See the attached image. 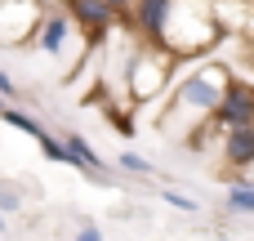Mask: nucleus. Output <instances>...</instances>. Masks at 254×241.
<instances>
[{"label":"nucleus","mask_w":254,"mask_h":241,"mask_svg":"<svg viewBox=\"0 0 254 241\" xmlns=\"http://www.w3.org/2000/svg\"><path fill=\"white\" fill-rule=\"evenodd\" d=\"M214 125L223 130H237V125H254V85H246L241 76L228 80L219 107H214Z\"/></svg>","instance_id":"6"},{"label":"nucleus","mask_w":254,"mask_h":241,"mask_svg":"<svg viewBox=\"0 0 254 241\" xmlns=\"http://www.w3.org/2000/svg\"><path fill=\"white\" fill-rule=\"evenodd\" d=\"M76 18L67 13V4L58 9V4H49L45 13H40V27H36V45L49 54V58H63L67 49H71V40H76Z\"/></svg>","instance_id":"5"},{"label":"nucleus","mask_w":254,"mask_h":241,"mask_svg":"<svg viewBox=\"0 0 254 241\" xmlns=\"http://www.w3.org/2000/svg\"><path fill=\"white\" fill-rule=\"evenodd\" d=\"M228 80H232V72L219 67V63H205V67L179 76V80L170 85V116H165V130H170V134H183V139L201 134L205 121H214V107H219Z\"/></svg>","instance_id":"1"},{"label":"nucleus","mask_w":254,"mask_h":241,"mask_svg":"<svg viewBox=\"0 0 254 241\" xmlns=\"http://www.w3.org/2000/svg\"><path fill=\"white\" fill-rule=\"evenodd\" d=\"M0 210H4V215H18V210H22V192H13L9 183H0Z\"/></svg>","instance_id":"16"},{"label":"nucleus","mask_w":254,"mask_h":241,"mask_svg":"<svg viewBox=\"0 0 254 241\" xmlns=\"http://www.w3.org/2000/svg\"><path fill=\"white\" fill-rule=\"evenodd\" d=\"M116 170H125V174H138V179L156 174V165H152L147 157H138V152H121V157H116Z\"/></svg>","instance_id":"14"},{"label":"nucleus","mask_w":254,"mask_h":241,"mask_svg":"<svg viewBox=\"0 0 254 241\" xmlns=\"http://www.w3.org/2000/svg\"><path fill=\"white\" fill-rule=\"evenodd\" d=\"M0 233H4V210H0Z\"/></svg>","instance_id":"20"},{"label":"nucleus","mask_w":254,"mask_h":241,"mask_svg":"<svg viewBox=\"0 0 254 241\" xmlns=\"http://www.w3.org/2000/svg\"><path fill=\"white\" fill-rule=\"evenodd\" d=\"M107 4H112V9H116L121 18H129V9H134V0H107Z\"/></svg>","instance_id":"19"},{"label":"nucleus","mask_w":254,"mask_h":241,"mask_svg":"<svg viewBox=\"0 0 254 241\" xmlns=\"http://www.w3.org/2000/svg\"><path fill=\"white\" fill-rule=\"evenodd\" d=\"M219 40H223V27H219L214 0H174V13H170L161 45H170L179 58H196Z\"/></svg>","instance_id":"2"},{"label":"nucleus","mask_w":254,"mask_h":241,"mask_svg":"<svg viewBox=\"0 0 254 241\" xmlns=\"http://www.w3.org/2000/svg\"><path fill=\"white\" fill-rule=\"evenodd\" d=\"M161 197H165V201H170L174 210H188V215H196V210H201V206H196V201H192L188 192H179V188H165Z\"/></svg>","instance_id":"15"},{"label":"nucleus","mask_w":254,"mask_h":241,"mask_svg":"<svg viewBox=\"0 0 254 241\" xmlns=\"http://www.w3.org/2000/svg\"><path fill=\"white\" fill-rule=\"evenodd\" d=\"M214 13H219L223 36L254 31V0H214Z\"/></svg>","instance_id":"10"},{"label":"nucleus","mask_w":254,"mask_h":241,"mask_svg":"<svg viewBox=\"0 0 254 241\" xmlns=\"http://www.w3.org/2000/svg\"><path fill=\"white\" fill-rule=\"evenodd\" d=\"M228 215H254V179L228 183Z\"/></svg>","instance_id":"13"},{"label":"nucleus","mask_w":254,"mask_h":241,"mask_svg":"<svg viewBox=\"0 0 254 241\" xmlns=\"http://www.w3.org/2000/svg\"><path fill=\"white\" fill-rule=\"evenodd\" d=\"M67 4V13L76 18V27H80V40H85V49H98V45H107V36H112V27L121 22V13L107 4V0H63Z\"/></svg>","instance_id":"4"},{"label":"nucleus","mask_w":254,"mask_h":241,"mask_svg":"<svg viewBox=\"0 0 254 241\" xmlns=\"http://www.w3.org/2000/svg\"><path fill=\"white\" fill-rule=\"evenodd\" d=\"M179 63H183V58H179L170 45L143 40L138 54H134V67H129V89H125V98H129V103H156L161 94H170Z\"/></svg>","instance_id":"3"},{"label":"nucleus","mask_w":254,"mask_h":241,"mask_svg":"<svg viewBox=\"0 0 254 241\" xmlns=\"http://www.w3.org/2000/svg\"><path fill=\"white\" fill-rule=\"evenodd\" d=\"M170 13H174V0H134L129 18H121V27H134L143 40H161L170 27Z\"/></svg>","instance_id":"7"},{"label":"nucleus","mask_w":254,"mask_h":241,"mask_svg":"<svg viewBox=\"0 0 254 241\" xmlns=\"http://www.w3.org/2000/svg\"><path fill=\"white\" fill-rule=\"evenodd\" d=\"M0 121H4L9 130H18V134L36 139V143H40V139L49 134V130H45V125H40V121H36L31 112H22V107H13V103H4V107H0Z\"/></svg>","instance_id":"12"},{"label":"nucleus","mask_w":254,"mask_h":241,"mask_svg":"<svg viewBox=\"0 0 254 241\" xmlns=\"http://www.w3.org/2000/svg\"><path fill=\"white\" fill-rule=\"evenodd\" d=\"M223 161H228V170H250L254 165V125L223 130Z\"/></svg>","instance_id":"9"},{"label":"nucleus","mask_w":254,"mask_h":241,"mask_svg":"<svg viewBox=\"0 0 254 241\" xmlns=\"http://www.w3.org/2000/svg\"><path fill=\"white\" fill-rule=\"evenodd\" d=\"M76 237H80V241H103V228H98V224H80Z\"/></svg>","instance_id":"17"},{"label":"nucleus","mask_w":254,"mask_h":241,"mask_svg":"<svg viewBox=\"0 0 254 241\" xmlns=\"http://www.w3.org/2000/svg\"><path fill=\"white\" fill-rule=\"evenodd\" d=\"M0 94H9V98H18V85L9 80V72H0Z\"/></svg>","instance_id":"18"},{"label":"nucleus","mask_w":254,"mask_h":241,"mask_svg":"<svg viewBox=\"0 0 254 241\" xmlns=\"http://www.w3.org/2000/svg\"><path fill=\"white\" fill-rule=\"evenodd\" d=\"M36 27H40V18H36V4L31 0H0V40L4 45H13L18 36H36Z\"/></svg>","instance_id":"8"},{"label":"nucleus","mask_w":254,"mask_h":241,"mask_svg":"<svg viewBox=\"0 0 254 241\" xmlns=\"http://www.w3.org/2000/svg\"><path fill=\"white\" fill-rule=\"evenodd\" d=\"M63 139H67V148L85 161V170H89V179H107V161L98 157V148L85 139V134H76V130H63Z\"/></svg>","instance_id":"11"}]
</instances>
